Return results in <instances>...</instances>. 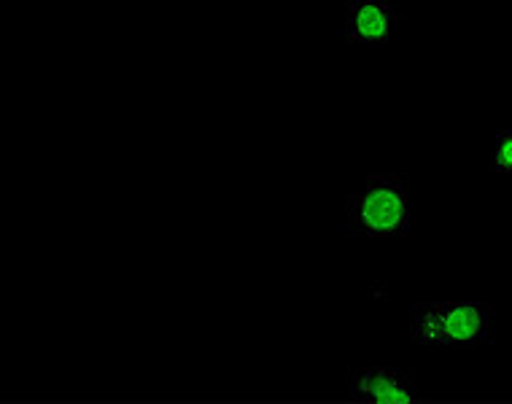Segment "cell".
I'll list each match as a JSON object with an SVG mask.
<instances>
[{"label": "cell", "instance_id": "obj_2", "mask_svg": "<svg viewBox=\"0 0 512 404\" xmlns=\"http://www.w3.org/2000/svg\"><path fill=\"white\" fill-rule=\"evenodd\" d=\"M348 238L399 240L410 235V178L402 173L367 176L362 189L343 200Z\"/></svg>", "mask_w": 512, "mask_h": 404}, {"label": "cell", "instance_id": "obj_1", "mask_svg": "<svg viewBox=\"0 0 512 404\" xmlns=\"http://www.w3.org/2000/svg\"><path fill=\"white\" fill-rule=\"evenodd\" d=\"M407 337L424 348L475 351L496 340V305L480 299L410 302Z\"/></svg>", "mask_w": 512, "mask_h": 404}, {"label": "cell", "instance_id": "obj_4", "mask_svg": "<svg viewBox=\"0 0 512 404\" xmlns=\"http://www.w3.org/2000/svg\"><path fill=\"white\" fill-rule=\"evenodd\" d=\"M399 17L402 11L389 0H348L343 14L345 44L386 46Z\"/></svg>", "mask_w": 512, "mask_h": 404}, {"label": "cell", "instance_id": "obj_3", "mask_svg": "<svg viewBox=\"0 0 512 404\" xmlns=\"http://www.w3.org/2000/svg\"><path fill=\"white\" fill-rule=\"evenodd\" d=\"M345 396L367 404H407L424 402L413 367H351Z\"/></svg>", "mask_w": 512, "mask_h": 404}, {"label": "cell", "instance_id": "obj_5", "mask_svg": "<svg viewBox=\"0 0 512 404\" xmlns=\"http://www.w3.org/2000/svg\"><path fill=\"white\" fill-rule=\"evenodd\" d=\"M491 170L499 176H512V127L499 130L491 143Z\"/></svg>", "mask_w": 512, "mask_h": 404}]
</instances>
